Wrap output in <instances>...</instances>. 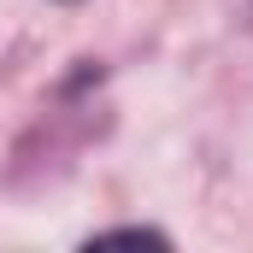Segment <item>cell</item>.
Returning <instances> with one entry per match:
<instances>
[{
  "instance_id": "cell-1",
  "label": "cell",
  "mask_w": 253,
  "mask_h": 253,
  "mask_svg": "<svg viewBox=\"0 0 253 253\" xmlns=\"http://www.w3.org/2000/svg\"><path fill=\"white\" fill-rule=\"evenodd\" d=\"M112 242H153V248H165L159 230H106V236H94V248H112Z\"/></svg>"
}]
</instances>
